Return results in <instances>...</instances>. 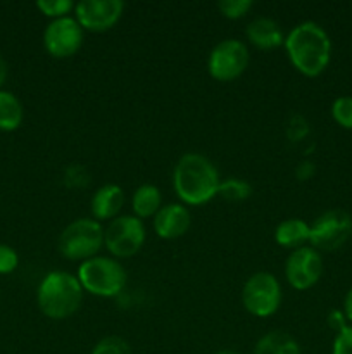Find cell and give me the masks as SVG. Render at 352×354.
I'll use <instances>...</instances> for the list:
<instances>
[{"label":"cell","mask_w":352,"mask_h":354,"mask_svg":"<svg viewBox=\"0 0 352 354\" xmlns=\"http://www.w3.org/2000/svg\"><path fill=\"white\" fill-rule=\"evenodd\" d=\"M283 45L292 66L304 76H320L330 64V37L314 21H304L293 26L285 37Z\"/></svg>","instance_id":"1"},{"label":"cell","mask_w":352,"mask_h":354,"mask_svg":"<svg viewBox=\"0 0 352 354\" xmlns=\"http://www.w3.org/2000/svg\"><path fill=\"white\" fill-rule=\"evenodd\" d=\"M219 173L209 158L188 152L178 159L173 171V187L188 206H202L217 196Z\"/></svg>","instance_id":"2"},{"label":"cell","mask_w":352,"mask_h":354,"mask_svg":"<svg viewBox=\"0 0 352 354\" xmlns=\"http://www.w3.org/2000/svg\"><path fill=\"white\" fill-rule=\"evenodd\" d=\"M83 287L78 277L69 272L55 270L47 273L38 286L37 303L41 313L52 320H64L79 310L83 301Z\"/></svg>","instance_id":"3"},{"label":"cell","mask_w":352,"mask_h":354,"mask_svg":"<svg viewBox=\"0 0 352 354\" xmlns=\"http://www.w3.org/2000/svg\"><path fill=\"white\" fill-rule=\"evenodd\" d=\"M104 245V227L93 218L71 221L59 235V252L71 261H88Z\"/></svg>","instance_id":"4"},{"label":"cell","mask_w":352,"mask_h":354,"mask_svg":"<svg viewBox=\"0 0 352 354\" xmlns=\"http://www.w3.org/2000/svg\"><path fill=\"white\" fill-rule=\"evenodd\" d=\"M76 277L83 290L99 297L117 296L126 286V270L116 259L104 256L83 261Z\"/></svg>","instance_id":"5"},{"label":"cell","mask_w":352,"mask_h":354,"mask_svg":"<svg viewBox=\"0 0 352 354\" xmlns=\"http://www.w3.org/2000/svg\"><path fill=\"white\" fill-rule=\"evenodd\" d=\"M242 303L251 315L268 318L278 311L282 304V286L269 272H257L248 277L242 289Z\"/></svg>","instance_id":"6"},{"label":"cell","mask_w":352,"mask_h":354,"mask_svg":"<svg viewBox=\"0 0 352 354\" xmlns=\"http://www.w3.org/2000/svg\"><path fill=\"white\" fill-rule=\"evenodd\" d=\"M145 225L135 214H121L104 228V245L116 258H131L145 242Z\"/></svg>","instance_id":"7"},{"label":"cell","mask_w":352,"mask_h":354,"mask_svg":"<svg viewBox=\"0 0 352 354\" xmlns=\"http://www.w3.org/2000/svg\"><path fill=\"white\" fill-rule=\"evenodd\" d=\"M352 235V216L342 209L320 214L311 225L309 242L317 252L337 251Z\"/></svg>","instance_id":"8"},{"label":"cell","mask_w":352,"mask_h":354,"mask_svg":"<svg viewBox=\"0 0 352 354\" xmlns=\"http://www.w3.org/2000/svg\"><path fill=\"white\" fill-rule=\"evenodd\" d=\"M248 66L247 45L237 38H226L211 50L207 69L216 82H231L245 73Z\"/></svg>","instance_id":"9"},{"label":"cell","mask_w":352,"mask_h":354,"mask_svg":"<svg viewBox=\"0 0 352 354\" xmlns=\"http://www.w3.org/2000/svg\"><path fill=\"white\" fill-rule=\"evenodd\" d=\"M83 28L71 16L52 19L43 31L45 50L55 59L75 55L83 45Z\"/></svg>","instance_id":"10"},{"label":"cell","mask_w":352,"mask_h":354,"mask_svg":"<svg viewBox=\"0 0 352 354\" xmlns=\"http://www.w3.org/2000/svg\"><path fill=\"white\" fill-rule=\"evenodd\" d=\"M285 275L290 286L297 290H307L316 286L323 275V259L314 248L293 249L285 263Z\"/></svg>","instance_id":"11"},{"label":"cell","mask_w":352,"mask_h":354,"mask_svg":"<svg viewBox=\"0 0 352 354\" xmlns=\"http://www.w3.org/2000/svg\"><path fill=\"white\" fill-rule=\"evenodd\" d=\"M124 3L121 0H81L75 7V19L86 31H107L121 19Z\"/></svg>","instance_id":"12"},{"label":"cell","mask_w":352,"mask_h":354,"mask_svg":"<svg viewBox=\"0 0 352 354\" xmlns=\"http://www.w3.org/2000/svg\"><path fill=\"white\" fill-rule=\"evenodd\" d=\"M192 225V214L188 207L183 204H166L159 209V213L154 216V230L155 234L166 241L179 239L188 232Z\"/></svg>","instance_id":"13"},{"label":"cell","mask_w":352,"mask_h":354,"mask_svg":"<svg viewBox=\"0 0 352 354\" xmlns=\"http://www.w3.org/2000/svg\"><path fill=\"white\" fill-rule=\"evenodd\" d=\"M124 204V192L116 183L102 185L92 197V214L97 221H113L119 216Z\"/></svg>","instance_id":"14"},{"label":"cell","mask_w":352,"mask_h":354,"mask_svg":"<svg viewBox=\"0 0 352 354\" xmlns=\"http://www.w3.org/2000/svg\"><path fill=\"white\" fill-rule=\"evenodd\" d=\"M247 38L254 47L271 50L285 44L282 26L271 17H255L247 24Z\"/></svg>","instance_id":"15"},{"label":"cell","mask_w":352,"mask_h":354,"mask_svg":"<svg viewBox=\"0 0 352 354\" xmlns=\"http://www.w3.org/2000/svg\"><path fill=\"white\" fill-rule=\"evenodd\" d=\"M311 225L306 223L300 218H289L283 220L275 230L276 244L286 249H299L304 248L306 242H309Z\"/></svg>","instance_id":"16"},{"label":"cell","mask_w":352,"mask_h":354,"mask_svg":"<svg viewBox=\"0 0 352 354\" xmlns=\"http://www.w3.org/2000/svg\"><path fill=\"white\" fill-rule=\"evenodd\" d=\"M161 207H162V194L155 185L145 183V185H140L137 190H135L133 199H131V209H133L135 216L137 218L145 220V218L155 216Z\"/></svg>","instance_id":"17"},{"label":"cell","mask_w":352,"mask_h":354,"mask_svg":"<svg viewBox=\"0 0 352 354\" xmlns=\"http://www.w3.org/2000/svg\"><path fill=\"white\" fill-rule=\"evenodd\" d=\"M254 354H302L292 335L282 330H271L262 335L254 348Z\"/></svg>","instance_id":"18"},{"label":"cell","mask_w":352,"mask_h":354,"mask_svg":"<svg viewBox=\"0 0 352 354\" xmlns=\"http://www.w3.org/2000/svg\"><path fill=\"white\" fill-rule=\"evenodd\" d=\"M24 109L21 100L12 92L0 90V130L14 131L21 127Z\"/></svg>","instance_id":"19"},{"label":"cell","mask_w":352,"mask_h":354,"mask_svg":"<svg viewBox=\"0 0 352 354\" xmlns=\"http://www.w3.org/2000/svg\"><path fill=\"white\" fill-rule=\"evenodd\" d=\"M251 194L252 187L240 178L221 180L219 189H217V196L223 197L224 201H230V203H240V201L248 199Z\"/></svg>","instance_id":"20"},{"label":"cell","mask_w":352,"mask_h":354,"mask_svg":"<svg viewBox=\"0 0 352 354\" xmlns=\"http://www.w3.org/2000/svg\"><path fill=\"white\" fill-rule=\"evenodd\" d=\"M75 7L76 3H72L71 0H40V2H37V9L43 16L52 17V19L69 16V12L75 10Z\"/></svg>","instance_id":"21"},{"label":"cell","mask_w":352,"mask_h":354,"mask_svg":"<svg viewBox=\"0 0 352 354\" xmlns=\"http://www.w3.org/2000/svg\"><path fill=\"white\" fill-rule=\"evenodd\" d=\"M92 354H133V351L123 337L109 335L97 342L95 348L92 349Z\"/></svg>","instance_id":"22"},{"label":"cell","mask_w":352,"mask_h":354,"mask_svg":"<svg viewBox=\"0 0 352 354\" xmlns=\"http://www.w3.org/2000/svg\"><path fill=\"white\" fill-rule=\"evenodd\" d=\"M331 116L342 128L352 130V97H338L331 106Z\"/></svg>","instance_id":"23"},{"label":"cell","mask_w":352,"mask_h":354,"mask_svg":"<svg viewBox=\"0 0 352 354\" xmlns=\"http://www.w3.org/2000/svg\"><path fill=\"white\" fill-rule=\"evenodd\" d=\"M254 7L252 0H221L217 3V9L228 19H240L245 14L251 12V9Z\"/></svg>","instance_id":"24"},{"label":"cell","mask_w":352,"mask_h":354,"mask_svg":"<svg viewBox=\"0 0 352 354\" xmlns=\"http://www.w3.org/2000/svg\"><path fill=\"white\" fill-rule=\"evenodd\" d=\"M19 265V256L10 245L0 244V275L12 273Z\"/></svg>","instance_id":"25"},{"label":"cell","mask_w":352,"mask_h":354,"mask_svg":"<svg viewBox=\"0 0 352 354\" xmlns=\"http://www.w3.org/2000/svg\"><path fill=\"white\" fill-rule=\"evenodd\" d=\"M331 354H352V327L347 325L344 330L337 334L333 341V349Z\"/></svg>","instance_id":"26"},{"label":"cell","mask_w":352,"mask_h":354,"mask_svg":"<svg viewBox=\"0 0 352 354\" xmlns=\"http://www.w3.org/2000/svg\"><path fill=\"white\" fill-rule=\"evenodd\" d=\"M309 131L307 121L302 116H293V121L289 124V135L292 140H302Z\"/></svg>","instance_id":"27"},{"label":"cell","mask_w":352,"mask_h":354,"mask_svg":"<svg viewBox=\"0 0 352 354\" xmlns=\"http://www.w3.org/2000/svg\"><path fill=\"white\" fill-rule=\"evenodd\" d=\"M328 325H330V328H333L335 332H340L344 330L345 327H347V318H345L344 311H338V310H331L330 313H328Z\"/></svg>","instance_id":"28"},{"label":"cell","mask_w":352,"mask_h":354,"mask_svg":"<svg viewBox=\"0 0 352 354\" xmlns=\"http://www.w3.org/2000/svg\"><path fill=\"white\" fill-rule=\"evenodd\" d=\"M314 171H316V168H314L313 162L304 161V162H300L299 166H297L295 175H297V178H299V180H307V178H311V176L314 175Z\"/></svg>","instance_id":"29"},{"label":"cell","mask_w":352,"mask_h":354,"mask_svg":"<svg viewBox=\"0 0 352 354\" xmlns=\"http://www.w3.org/2000/svg\"><path fill=\"white\" fill-rule=\"evenodd\" d=\"M344 315L349 322H352V287L344 299Z\"/></svg>","instance_id":"30"},{"label":"cell","mask_w":352,"mask_h":354,"mask_svg":"<svg viewBox=\"0 0 352 354\" xmlns=\"http://www.w3.org/2000/svg\"><path fill=\"white\" fill-rule=\"evenodd\" d=\"M6 78H7V62L6 59H3V55L0 54V86L3 85Z\"/></svg>","instance_id":"31"},{"label":"cell","mask_w":352,"mask_h":354,"mask_svg":"<svg viewBox=\"0 0 352 354\" xmlns=\"http://www.w3.org/2000/svg\"><path fill=\"white\" fill-rule=\"evenodd\" d=\"M214 354H240V353L230 351V349H224V351H217V353H214Z\"/></svg>","instance_id":"32"}]
</instances>
